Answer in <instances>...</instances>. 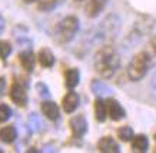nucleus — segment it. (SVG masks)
I'll return each mask as SVG.
<instances>
[{"instance_id": "obj_2", "label": "nucleus", "mask_w": 156, "mask_h": 153, "mask_svg": "<svg viewBox=\"0 0 156 153\" xmlns=\"http://www.w3.org/2000/svg\"><path fill=\"white\" fill-rule=\"evenodd\" d=\"M151 60L152 57L149 56V53L146 50L136 53L132 57L130 63L128 66V77L132 82H139L146 76L147 70L151 67Z\"/></svg>"}, {"instance_id": "obj_15", "label": "nucleus", "mask_w": 156, "mask_h": 153, "mask_svg": "<svg viewBox=\"0 0 156 153\" xmlns=\"http://www.w3.org/2000/svg\"><path fill=\"white\" fill-rule=\"evenodd\" d=\"M90 87H92V92L95 93L98 97H109V96H112V89H110V86H108L105 82L102 80H93L92 82V85H90Z\"/></svg>"}, {"instance_id": "obj_19", "label": "nucleus", "mask_w": 156, "mask_h": 153, "mask_svg": "<svg viewBox=\"0 0 156 153\" xmlns=\"http://www.w3.org/2000/svg\"><path fill=\"white\" fill-rule=\"evenodd\" d=\"M63 0H37V9L43 13L52 12L53 9H56Z\"/></svg>"}, {"instance_id": "obj_7", "label": "nucleus", "mask_w": 156, "mask_h": 153, "mask_svg": "<svg viewBox=\"0 0 156 153\" xmlns=\"http://www.w3.org/2000/svg\"><path fill=\"white\" fill-rule=\"evenodd\" d=\"M106 5H108V0H89L85 6V15L90 19H95L102 13Z\"/></svg>"}, {"instance_id": "obj_27", "label": "nucleus", "mask_w": 156, "mask_h": 153, "mask_svg": "<svg viewBox=\"0 0 156 153\" xmlns=\"http://www.w3.org/2000/svg\"><path fill=\"white\" fill-rule=\"evenodd\" d=\"M152 87H153V90L156 92V73L153 75V77H152Z\"/></svg>"}, {"instance_id": "obj_11", "label": "nucleus", "mask_w": 156, "mask_h": 153, "mask_svg": "<svg viewBox=\"0 0 156 153\" xmlns=\"http://www.w3.org/2000/svg\"><path fill=\"white\" fill-rule=\"evenodd\" d=\"M19 60L20 64L26 72H33L34 70V62H36V57H34V53L32 49H24L23 52L19 54Z\"/></svg>"}, {"instance_id": "obj_18", "label": "nucleus", "mask_w": 156, "mask_h": 153, "mask_svg": "<svg viewBox=\"0 0 156 153\" xmlns=\"http://www.w3.org/2000/svg\"><path fill=\"white\" fill-rule=\"evenodd\" d=\"M95 116L98 122H105L106 116H108V103L103 102L102 97H99L95 102Z\"/></svg>"}, {"instance_id": "obj_14", "label": "nucleus", "mask_w": 156, "mask_h": 153, "mask_svg": "<svg viewBox=\"0 0 156 153\" xmlns=\"http://www.w3.org/2000/svg\"><path fill=\"white\" fill-rule=\"evenodd\" d=\"M65 83H66L67 89H70V90L75 89L80 83V72H79V69H76V67L67 69L66 73H65Z\"/></svg>"}, {"instance_id": "obj_16", "label": "nucleus", "mask_w": 156, "mask_h": 153, "mask_svg": "<svg viewBox=\"0 0 156 153\" xmlns=\"http://www.w3.org/2000/svg\"><path fill=\"white\" fill-rule=\"evenodd\" d=\"M17 139V130L14 126H5L0 129V140L3 143H13Z\"/></svg>"}, {"instance_id": "obj_6", "label": "nucleus", "mask_w": 156, "mask_h": 153, "mask_svg": "<svg viewBox=\"0 0 156 153\" xmlns=\"http://www.w3.org/2000/svg\"><path fill=\"white\" fill-rule=\"evenodd\" d=\"M10 99L13 103H16L17 106H24L27 105V93H26V89H24L22 85L19 83H13L12 87H10Z\"/></svg>"}, {"instance_id": "obj_25", "label": "nucleus", "mask_w": 156, "mask_h": 153, "mask_svg": "<svg viewBox=\"0 0 156 153\" xmlns=\"http://www.w3.org/2000/svg\"><path fill=\"white\" fill-rule=\"evenodd\" d=\"M146 52L149 53V56H151V57L156 56V34L151 39V40H149V43H147V47H146Z\"/></svg>"}, {"instance_id": "obj_23", "label": "nucleus", "mask_w": 156, "mask_h": 153, "mask_svg": "<svg viewBox=\"0 0 156 153\" xmlns=\"http://www.w3.org/2000/svg\"><path fill=\"white\" fill-rule=\"evenodd\" d=\"M29 126H30V129L33 132H39L42 129V120H40V117L36 113H32L29 116Z\"/></svg>"}, {"instance_id": "obj_30", "label": "nucleus", "mask_w": 156, "mask_h": 153, "mask_svg": "<svg viewBox=\"0 0 156 153\" xmlns=\"http://www.w3.org/2000/svg\"><path fill=\"white\" fill-rule=\"evenodd\" d=\"M75 2H85V0H75Z\"/></svg>"}, {"instance_id": "obj_24", "label": "nucleus", "mask_w": 156, "mask_h": 153, "mask_svg": "<svg viewBox=\"0 0 156 153\" xmlns=\"http://www.w3.org/2000/svg\"><path fill=\"white\" fill-rule=\"evenodd\" d=\"M36 90H37L39 96H40V97H43L44 100H46V99H49V97H50V92H49V87L46 86L44 83H42V82H40V83H37V85H36Z\"/></svg>"}, {"instance_id": "obj_26", "label": "nucleus", "mask_w": 156, "mask_h": 153, "mask_svg": "<svg viewBox=\"0 0 156 153\" xmlns=\"http://www.w3.org/2000/svg\"><path fill=\"white\" fill-rule=\"evenodd\" d=\"M5 89H6V80L5 77H0V95L5 93Z\"/></svg>"}, {"instance_id": "obj_1", "label": "nucleus", "mask_w": 156, "mask_h": 153, "mask_svg": "<svg viewBox=\"0 0 156 153\" xmlns=\"http://www.w3.org/2000/svg\"><path fill=\"white\" fill-rule=\"evenodd\" d=\"M93 63H95V69L98 75L103 79H109L113 76L120 66V57L113 46L105 44L96 52Z\"/></svg>"}, {"instance_id": "obj_12", "label": "nucleus", "mask_w": 156, "mask_h": 153, "mask_svg": "<svg viewBox=\"0 0 156 153\" xmlns=\"http://www.w3.org/2000/svg\"><path fill=\"white\" fill-rule=\"evenodd\" d=\"M42 112L43 115L46 116L49 120H52V122H56L59 119V116H60V110H59V106L52 100H43L42 103Z\"/></svg>"}, {"instance_id": "obj_13", "label": "nucleus", "mask_w": 156, "mask_h": 153, "mask_svg": "<svg viewBox=\"0 0 156 153\" xmlns=\"http://www.w3.org/2000/svg\"><path fill=\"white\" fill-rule=\"evenodd\" d=\"M37 59H39V63H40V66L46 67V69H50V67L55 66V63H56V57H55V54L48 47H43L39 50V54H37Z\"/></svg>"}, {"instance_id": "obj_10", "label": "nucleus", "mask_w": 156, "mask_h": 153, "mask_svg": "<svg viewBox=\"0 0 156 153\" xmlns=\"http://www.w3.org/2000/svg\"><path fill=\"white\" fill-rule=\"evenodd\" d=\"M108 115L110 116V119L115 120V122H119L122 120L125 116H126V112L123 109V106L119 103L118 100H113L110 99L108 102Z\"/></svg>"}, {"instance_id": "obj_22", "label": "nucleus", "mask_w": 156, "mask_h": 153, "mask_svg": "<svg viewBox=\"0 0 156 153\" xmlns=\"http://www.w3.org/2000/svg\"><path fill=\"white\" fill-rule=\"evenodd\" d=\"M12 44L9 42H6V40H0V59L2 60H6V59L10 56V53H12Z\"/></svg>"}, {"instance_id": "obj_17", "label": "nucleus", "mask_w": 156, "mask_h": 153, "mask_svg": "<svg viewBox=\"0 0 156 153\" xmlns=\"http://www.w3.org/2000/svg\"><path fill=\"white\" fill-rule=\"evenodd\" d=\"M132 149L133 152H147L149 149V140L145 134H137L132 139Z\"/></svg>"}, {"instance_id": "obj_31", "label": "nucleus", "mask_w": 156, "mask_h": 153, "mask_svg": "<svg viewBox=\"0 0 156 153\" xmlns=\"http://www.w3.org/2000/svg\"><path fill=\"white\" fill-rule=\"evenodd\" d=\"M0 153H2V150H0Z\"/></svg>"}, {"instance_id": "obj_4", "label": "nucleus", "mask_w": 156, "mask_h": 153, "mask_svg": "<svg viewBox=\"0 0 156 153\" xmlns=\"http://www.w3.org/2000/svg\"><path fill=\"white\" fill-rule=\"evenodd\" d=\"M120 30V19L116 15H110L103 20L100 26V37L112 39L119 33Z\"/></svg>"}, {"instance_id": "obj_8", "label": "nucleus", "mask_w": 156, "mask_h": 153, "mask_svg": "<svg viewBox=\"0 0 156 153\" xmlns=\"http://www.w3.org/2000/svg\"><path fill=\"white\" fill-rule=\"evenodd\" d=\"M79 103H80V97L79 95L73 92L72 89L70 92H67L66 96L63 97V102H62V106H63V110L66 113H73L77 107H79Z\"/></svg>"}, {"instance_id": "obj_28", "label": "nucleus", "mask_w": 156, "mask_h": 153, "mask_svg": "<svg viewBox=\"0 0 156 153\" xmlns=\"http://www.w3.org/2000/svg\"><path fill=\"white\" fill-rule=\"evenodd\" d=\"M3 29H5V20H3L2 17H0V34H2Z\"/></svg>"}, {"instance_id": "obj_20", "label": "nucleus", "mask_w": 156, "mask_h": 153, "mask_svg": "<svg viewBox=\"0 0 156 153\" xmlns=\"http://www.w3.org/2000/svg\"><path fill=\"white\" fill-rule=\"evenodd\" d=\"M135 133H133V129L132 127H129V126H122L120 129H118V137L123 142H129V140H132Z\"/></svg>"}, {"instance_id": "obj_29", "label": "nucleus", "mask_w": 156, "mask_h": 153, "mask_svg": "<svg viewBox=\"0 0 156 153\" xmlns=\"http://www.w3.org/2000/svg\"><path fill=\"white\" fill-rule=\"evenodd\" d=\"M24 3H27V5H30V3H33V2H37V0H23Z\"/></svg>"}, {"instance_id": "obj_21", "label": "nucleus", "mask_w": 156, "mask_h": 153, "mask_svg": "<svg viewBox=\"0 0 156 153\" xmlns=\"http://www.w3.org/2000/svg\"><path fill=\"white\" fill-rule=\"evenodd\" d=\"M13 112L10 109V106H7L6 103H0V123H5L12 117Z\"/></svg>"}, {"instance_id": "obj_9", "label": "nucleus", "mask_w": 156, "mask_h": 153, "mask_svg": "<svg viewBox=\"0 0 156 153\" xmlns=\"http://www.w3.org/2000/svg\"><path fill=\"white\" fill-rule=\"evenodd\" d=\"M98 150L102 153H119L120 152V146L113 137L105 136L98 142Z\"/></svg>"}, {"instance_id": "obj_5", "label": "nucleus", "mask_w": 156, "mask_h": 153, "mask_svg": "<svg viewBox=\"0 0 156 153\" xmlns=\"http://www.w3.org/2000/svg\"><path fill=\"white\" fill-rule=\"evenodd\" d=\"M69 124H70L72 134L76 139H82L86 134V132H87V120H86L85 116H82V115H77L75 117H72Z\"/></svg>"}, {"instance_id": "obj_3", "label": "nucleus", "mask_w": 156, "mask_h": 153, "mask_svg": "<svg viewBox=\"0 0 156 153\" xmlns=\"http://www.w3.org/2000/svg\"><path fill=\"white\" fill-rule=\"evenodd\" d=\"M79 30V19L76 16H67L62 20L56 30V40L57 43L65 44L73 40Z\"/></svg>"}]
</instances>
